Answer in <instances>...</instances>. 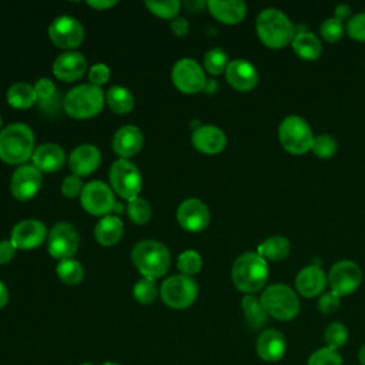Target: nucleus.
<instances>
[{"label":"nucleus","mask_w":365,"mask_h":365,"mask_svg":"<svg viewBox=\"0 0 365 365\" xmlns=\"http://www.w3.org/2000/svg\"><path fill=\"white\" fill-rule=\"evenodd\" d=\"M231 278L235 288L247 295L259 291L268 279V264L258 252L241 254L231 269Z\"/></svg>","instance_id":"obj_1"},{"label":"nucleus","mask_w":365,"mask_h":365,"mask_svg":"<svg viewBox=\"0 0 365 365\" xmlns=\"http://www.w3.org/2000/svg\"><path fill=\"white\" fill-rule=\"evenodd\" d=\"M34 135L24 123H13L0 131V158L7 164H23L33 155Z\"/></svg>","instance_id":"obj_2"},{"label":"nucleus","mask_w":365,"mask_h":365,"mask_svg":"<svg viewBox=\"0 0 365 365\" xmlns=\"http://www.w3.org/2000/svg\"><path fill=\"white\" fill-rule=\"evenodd\" d=\"M257 34L269 48H282L292 43L295 27L278 9H265L257 17Z\"/></svg>","instance_id":"obj_3"},{"label":"nucleus","mask_w":365,"mask_h":365,"mask_svg":"<svg viewBox=\"0 0 365 365\" xmlns=\"http://www.w3.org/2000/svg\"><path fill=\"white\" fill-rule=\"evenodd\" d=\"M131 259L143 277L155 279L167 272L171 257L164 244L155 240H143L134 245Z\"/></svg>","instance_id":"obj_4"},{"label":"nucleus","mask_w":365,"mask_h":365,"mask_svg":"<svg viewBox=\"0 0 365 365\" xmlns=\"http://www.w3.org/2000/svg\"><path fill=\"white\" fill-rule=\"evenodd\" d=\"M104 106L103 90L94 84H80L68 90L63 98L64 111L74 118H90Z\"/></svg>","instance_id":"obj_5"},{"label":"nucleus","mask_w":365,"mask_h":365,"mask_svg":"<svg viewBox=\"0 0 365 365\" xmlns=\"http://www.w3.org/2000/svg\"><path fill=\"white\" fill-rule=\"evenodd\" d=\"M268 317L278 321H291L299 312V299L292 288L285 284H274L262 291L259 298Z\"/></svg>","instance_id":"obj_6"},{"label":"nucleus","mask_w":365,"mask_h":365,"mask_svg":"<svg viewBox=\"0 0 365 365\" xmlns=\"http://www.w3.org/2000/svg\"><path fill=\"white\" fill-rule=\"evenodd\" d=\"M278 138L285 151L299 155L312 150L315 137L309 124L304 118L298 115H288L278 127Z\"/></svg>","instance_id":"obj_7"},{"label":"nucleus","mask_w":365,"mask_h":365,"mask_svg":"<svg viewBox=\"0 0 365 365\" xmlns=\"http://www.w3.org/2000/svg\"><path fill=\"white\" fill-rule=\"evenodd\" d=\"M163 302L173 309H185L191 307L198 295L197 282L187 275H171L165 278L160 288Z\"/></svg>","instance_id":"obj_8"},{"label":"nucleus","mask_w":365,"mask_h":365,"mask_svg":"<svg viewBox=\"0 0 365 365\" xmlns=\"http://www.w3.org/2000/svg\"><path fill=\"white\" fill-rule=\"evenodd\" d=\"M108 178H110L111 187L120 197L128 201L137 198L141 190L143 178L135 164H133L125 158L114 161L111 164Z\"/></svg>","instance_id":"obj_9"},{"label":"nucleus","mask_w":365,"mask_h":365,"mask_svg":"<svg viewBox=\"0 0 365 365\" xmlns=\"http://www.w3.org/2000/svg\"><path fill=\"white\" fill-rule=\"evenodd\" d=\"M83 208L93 215H108L115 207V200L111 188L100 181L94 180L83 187L80 194Z\"/></svg>","instance_id":"obj_10"},{"label":"nucleus","mask_w":365,"mask_h":365,"mask_svg":"<svg viewBox=\"0 0 365 365\" xmlns=\"http://www.w3.org/2000/svg\"><path fill=\"white\" fill-rule=\"evenodd\" d=\"M171 78L174 86L185 94L198 93L202 88H205L207 84V78L202 68L192 58L178 60L173 67Z\"/></svg>","instance_id":"obj_11"},{"label":"nucleus","mask_w":365,"mask_h":365,"mask_svg":"<svg viewBox=\"0 0 365 365\" xmlns=\"http://www.w3.org/2000/svg\"><path fill=\"white\" fill-rule=\"evenodd\" d=\"M362 279L361 268L351 259H341L335 262L328 274V284L331 291L339 297L354 292Z\"/></svg>","instance_id":"obj_12"},{"label":"nucleus","mask_w":365,"mask_h":365,"mask_svg":"<svg viewBox=\"0 0 365 365\" xmlns=\"http://www.w3.org/2000/svg\"><path fill=\"white\" fill-rule=\"evenodd\" d=\"M50 40L60 48H74L84 40L81 23L71 16H58L48 26Z\"/></svg>","instance_id":"obj_13"},{"label":"nucleus","mask_w":365,"mask_h":365,"mask_svg":"<svg viewBox=\"0 0 365 365\" xmlns=\"http://www.w3.org/2000/svg\"><path fill=\"white\" fill-rule=\"evenodd\" d=\"M78 232L70 222H57L48 234V252L57 259L71 258L78 248Z\"/></svg>","instance_id":"obj_14"},{"label":"nucleus","mask_w":365,"mask_h":365,"mask_svg":"<svg viewBox=\"0 0 365 365\" xmlns=\"http://www.w3.org/2000/svg\"><path fill=\"white\" fill-rule=\"evenodd\" d=\"M41 181H43L41 171L34 165L24 164L19 167L11 175V181H10L11 194L20 201L30 200L40 190Z\"/></svg>","instance_id":"obj_15"},{"label":"nucleus","mask_w":365,"mask_h":365,"mask_svg":"<svg viewBox=\"0 0 365 365\" xmlns=\"http://www.w3.org/2000/svg\"><path fill=\"white\" fill-rule=\"evenodd\" d=\"M177 220L184 230L198 232L207 228L210 222V211L202 201L197 198H188L178 205Z\"/></svg>","instance_id":"obj_16"},{"label":"nucleus","mask_w":365,"mask_h":365,"mask_svg":"<svg viewBox=\"0 0 365 365\" xmlns=\"http://www.w3.org/2000/svg\"><path fill=\"white\" fill-rule=\"evenodd\" d=\"M47 235L46 225L38 220H23L13 227L11 242L16 248L31 250L40 245Z\"/></svg>","instance_id":"obj_17"},{"label":"nucleus","mask_w":365,"mask_h":365,"mask_svg":"<svg viewBox=\"0 0 365 365\" xmlns=\"http://www.w3.org/2000/svg\"><path fill=\"white\" fill-rule=\"evenodd\" d=\"M227 81L238 91H250L258 83V71L247 60H232L225 68Z\"/></svg>","instance_id":"obj_18"},{"label":"nucleus","mask_w":365,"mask_h":365,"mask_svg":"<svg viewBox=\"0 0 365 365\" xmlns=\"http://www.w3.org/2000/svg\"><path fill=\"white\" fill-rule=\"evenodd\" d=\"M257 354L265 362L279 361L287 351V339L278 329H264L257 338Z\"/></svg>","instance_id":"obj_19"},{"label":"nucleus","mask_w":365,"mask_h":365,"mask_svg":"<svg viewBox=\"0 0 365 365\" xmlns=\"http://www.w3.org/2000/svg\"><path fill=\"white\" fill-rule=\"evenodd\" d=\"M87 68L86 57L78 51H66L53 63V73L63 81H74L83 77Z\"/></svg>","instance_id":"obj_20"},{"label":"nucleus","mask_w":365,"mask_h":365,"mask_svg":"<svg viewBox=\"0 0 365 365\" xmlns=\"http://www.w3.org/2000/svg\"><path fill=\"white\" fill-rule=\"evenodd\" d=\"M191 141L198 151L205 154H217L224 150L227 144V137L221 128L205 124L195 128L191 135Z\"/></svg>","instance_id":"obj_21"},{"label":"nucleus","mask_w":365,"mask_h":365,"mask_svg":"<svg viewBox=\"0 0 365 365\" xmlns=\"http://www.w3.org/2000/svg\"><path fill=\"white\" fill-rule=\"evenodd\" d=\"M101 161L100 150L93 144H81L76 147L68 157V165L74 175H87L93 173Z\"/></svg>","instance_id":"obj_22"},{"label":"nucleus","mask_w":365,"mask_h":365,"mask_svg":"<svg viewBox=\"0 0 365 365\" xmlns=\"http://www.w3.org/2000/svg\"><path fill=\"white\" fill-rule=\"evenodd\" d=\"M327 281L325 272L318 265H308L298 272L295 287L302 297L314 298L324 291Z\"/></svg>","instance_id":"obj_23"},{"label":"nucleus","mask_w":365,"mask_h":365,"mask_svg":"<svg viewBox=\"0 0 365 365\" xmlns=\"http://www.w3.org/2000/svg\"><path fill=\"white\" fill-rule=\"evenodd\" d=\"M33 165L40 171L54 173L61 168L66 160L64 150L54 143H44L33 151Z\"/></svg>","instance_id":"obj_24"},{"label":"nucleus","mask_w":365,"mask_h":365,"mask_svg":"<svg viewBox=\"0 0 365 365\" xmlns=\"http://www.w3.org/2000/svg\"><path fill=\"white\" fill-rule=\"evenodd\" d=\"M143 134L135 125H124L118 128L113 137V148L114 151L123 157H131L140 151L143 147Z\"/></svg>","instance_id":"obj_25"},{"label":"nucleus","mask_w":365,"mask_h":365,"mask_svg":"<svg viewBox=\"0 0 365 365\" xmlns=\"http://www.w3.org/2000/svg\"><path fill=\"white\" fill-rule=\"evenodd\" d=\"M207 6L210 13L224 24H237L247 14V6L241 0H210Z\"/></svg>","instance_id":"obj_26"},{"label":"nucleus","mask_w":365,"mask_h":365,"mask_svg":"<svg viewBox=\"0 0 365 365\" xmlns=\"http://www.w3.org/2000/svg\"><path fill=\"white\" fill-rule=\"evenodd\" d=\"M123 235V221L117 215H104L96 224L94 237L101 245H113L120 241Z\"/></svg>","instance_id":"obj_27"},{"label":"nucleus","mask_w":365,"mask_h":365,"mask_svg":"<svg viewBox=\"0 0 365 365\" xmlns=\"http://www.w3.org/2000/svg\"><path fill=\"white\" fill-rule=\"evenodd\" d=\"M291 46L297 56H299L302 60H309V61L317 60L322 51L319 38L311 31L297 33Z\"/></svg>","instance_id":"obj_28"},{"label":"nucleus","mask_w":365,"mask_h":365,"mask_svg":"<svg viewBox=\"0 0 365 365\" xmlns=\"http://www.w3.org/2000/svg\"><path fill=\"white\" fill-rule=\"evenodd\" d=\"M241 308L245 317V324L251 331H258L268 322V314L257 297L245 295L241 301Z\"/></svg>","instance_id":"obj_29"},{"label":"nucleus","mask_w":365,"mask_h":365,"mask_svg":"<svg viewBox=\"0 0 365 365\" xmlns=\"http://www.w3.org/2000/svg\"><path fill=\"white\" fill-rule=\"evenodd\" d=\"M291 251V244L285 237L281 235H274L268 237L259 247H258V254L264 259L269 261H281L288 257Z\"/></svg>","instance_id":"obj_30"},{"label":"nucleus","mask_w":365,"mask_h":365,"mask_svg":"<svg viewBox=\"0 0 365 365\" xmlns=\"http://www.w3.org/2000/svg\"><path fill=\"white\" fill-rule=\"evenodd\" d=\"M7 103L14 108H29L37 101L34 87L29 83H16L7 91Z\"/></svg>","instance_id":"obj_31"},{"label":"nucleus","mask_w":365,"mask_h":365,"mask_svg":"<svg viewBox=\"0 0 365 365\" xmlns=\"http://www.w3.org/2000/svg\"><path fill=\"white\" fill-rule=\"evenodd\" d=\"M108 107L117 114H125L134 107V97L131 91L121 86H113L106 94Z\"/></svg>","instance_id":"obj_32"},{"label":"nucleus","mask_w":365,"mask_h":365,"mask_svg":"<svg viewBox=\"0 0 365 365\" xmlns=\"http://www.w3.org/2000/svg\"><path fill=\"white\" fill-rule=\"evenodd\" d=\"M56 271H57L58 278L67 285H77L83 281V277H84L83 265L74 258L61 259L57 264Z\"/></svg>","instance_id":"obj_33"},{"label":"nucleus","mask_w":365,"mask_h":365,"mask_svg":"<svg viewBox=\"0 0 365 365\" xmlns=\"http://www.w3.org/2000/svg\"><path fill=\"white\" fill-rule=\"evenodd\" d=\"M228 66V56L222 48H211L204 56V67L205 70L212 74L218 76L222 71H225Z\"/></svg>","instance_id":"obj_34"},{"label":"nucleus","mask_w":365,"mask_h":365,"mask_svg":"<svg viewBox=\"0 0 365 365\" xmlns=\"http://www.w3.org/2000/svg\"><path fill=\"white\" fill-rule=\"evenodd\" d=\"M177 267L182 272V275H187V277L194 275V274L200 272V269L202 267L201 255L194 250H185L178 255Z\"/></svg>","instance_id":"obj_35"},{"label":"nucleus","mask_w":365,"mask_h":365,"mask_svg":"<svg viewBox=\"0 0 365 365\" xmlns=\"http://www.w3.org/2000/svg\"><path fill=\"white\" fill-rule=\"evenodd\" d=\"M324 341L328 348L338 349L348 341V329L341 322L329 324L324 331Z\"/></svg>","instance_id":"obj_36"},{"label":"nucleus","mask_w":365,"mask_h":365,"mask_svg":"<svg viewBox=\"0 0 365 365\" xmlns=\"http://www.w3.org/2000/svg\"><path fill=\"white\" fill-rule=\"evenodd\" d=\"M133 295L140 304H151L157 297V285L154 279L143 277L133 288Z\"/></svg>","instance_id":"obj_37"},{"label":"nucleus","mask_w":365,"mask_h":365,"mask_svg":"<svg viewBox=\"0 0 365 365\" xmlns=\"http://www.w3.org/2000/svg\"><path fill=\"white\" fill-rule=\"evenodd\" d=\"M342 356L338 349L328 346L314 351L308 358V365H342Z\"/></svg>","instance_id":"obj_38"},{"label":"nucleus","mask_w":365,"mask_h":365,"mask_svg":"<svg viewBox=\"0 0 365 365\" xmlns=\"http://www.w3.org/2000/svg\"><path fill=\"white\" fill-rule=\"evenodd\" d=\"M127 212L131 221H134L135 224H144L151 217V205L147 200L137 197L128 202Z\"/></svg>","instance_id":"obj_39"},{"label":"nucleus","mask_w":365,"mask_h":365,"mask_svg":"<svg viewBox=\"0 0 365 365\" xmlns=\"http://www.w3.org/2000/svg\"><path fill=\"white\" fill-rule=\"evenodd\" d=\"M336 148H338V144H336L335 138L329 134H321L314 138L312 151L319 158L332 157L336 153Z\"/></svg>","instance_id":"obj_40"},{"label":"nucleus","mask_w":365,"mask_h":365,"mask_svg":"<svg viewBox=\"0 0 365 365\" xmlns=\"http://www.w3.org/2000/svg\"><path fill=\"white\" fill-rule=\"evenodd\" d=\"M145 6L148 7V10L163 19H171L174 16H177V13L180 11V1L178 0H167V1H153V0H147Z\"/></svg>","instance_id":"obj_41"},{"label":"nucleus","mask_w":365,"mask_h":365,"mask_svg":"<svg viewBox=\"0 0 365 365\" xmlns=\"http://www.w3.org/2000/svg\"><path fill=\"white\" fill-rule=\"evenodd\" d=\"M321 36L329 41V43H335L338 40L342 38L344 34V23L335 17L327 19L322 24H321Z\"/></svg>","instance_id":"obj_42"},{"label":"nucleus","mask_w":365,"mask_h":365,"mask_svg":"<svg viewBox=\"0 0 365 365\" xmlns=\"http://www.w3.org/2000/svg\"><path fill=\"white\" fill-rule=\"evenodd\" d=\"M346 31L351 38L358 41H365V11L358 13L348 20Z\"/></svg>","instance_id":"obj_43"},{"label":"nucleus","mask_w":365,"mask_h":365,"mask_svg":"<svg viewBox=\"0 0 365 365\" xmlns=\"http://www.w3.org/2000/svg\"><path fill=\"white\" fill-rule=\"evenodd\" d=\"M339 304H341V297L336 295L335 292L329 291V292H325L319 297L317 307H318L319 312H322L324 315H331V314L338 311Z\"/></svg>","instance_id":"obj_44"},{"label":"nucleus","mask_w":365,"mask_h":365,"mask_svg":"<svg viewBox=\"0 0 365 365\" xmlns=\"http://www.w3.org/2000/svg\"><path fill=\"white\" fill-rule=\"evenodd\" d=\"M34 87V91L37 94V100L41 103V101H46L48 98H51L57 91H56V87L53 84L51 80L43 77V78H38L36 81V84L33 86Z\"/></svg>","instance_id":"obj_45"},{"label":"nucleus","mask_w":365,"mask_h":365,"mask_svg":"<svg viewBox=\"0 0 365 365\" xmlns=\"http://www.w3.org/2000/svg\"><path fill=\"white\" fill-rule=\"evenodd\" d=\"M83 187H84V185H83L81 180L78 178V175H74V174H73V175H68V177L64 178V181H63V184H61V192H63L66 197L73 198V197L81 194Z\"/></svg>","instance_id":"obj_46"},{"label":"nucleus","mask_w":365,"mask_h":365,"mask_svg":"<svg viewBox=\"0 0 365 365\" xmlns=\"http://www.w3.org/2000/svg\"><path fill=\"white\" fill-rule=\"evenodd\" d=\"M88 78H90L91 84L100 87L101 84L107 83V80L110 78V68L103 63H97L90 68Z\"/></svg>","instance_id":"obj_47"},{"label":"nucleus","mask_w":365,"mask_h":365,"mask_svg":"<svg viewBox=\"0 0 365 365\" xmlns=\"http://www.w3.org/2000/svg\"><path fill=\"white\" fill-rule=\"evenodd\" d=\"M16 247L11 242V240H1L0 241V265L7 264L14 257Z\"/></svg>","instance_id":"obj_48"},{"label":"nucleus","mask_w":365,"mask_h":365,"mask_svg":"<svg viewBox=\"0 0 365 365\" xmlns=\"http://www.w3.org/2000/svg\"><path fill=\"white\" fill-rule=\"evenodd\" d=\"M170 26H171V30H173L175 34H178V36H184V34L188 31V23H187V20L182 19V17L174 19Z\"/></svg>","instance_id":"obj_49"},{"label":"nucleus","mask_w":365,"mask_h":365,"mask_svg":"<svg viewBox=\"0 0 365 365\" xmlns=\"http://www.w3.org/2000/svg\"><path fill=\"white\" fill-rule=\"evenodd\" d=\"M58 103H60V98H58V94L56 93L51 98L46 100V101H41L40 106L41 108L46 111V113H56L57 108H58Z\"/></svg>","instance_id":"obj_50"},{"label":"nucleus","mask_w":365,"mask_h":365,"mask_svg":"<svg viewBox=\"0 0 365 365\" xmlns=\"http://www.w3.org/2000/svg\"><path fill=\"white\" fill-rule=\"evenodd\" d=\"M351 16V9L346 4H338L335 9V19L344 21L346 17Z\"/></svg>","instance_id":"obj_51"},{"label":"nucleus","mask_w":365,"mask_h":365,"mask_svg":"<svg viewBox=\"0 0 365 365\" xmlns=\"http://www.w3.org/2000/svg\"><path fill=\"white\" fill-rule=\"evenodd\" d=\"M87 4L91 6V7H94V9L103 10V9H108V7L114 6V4H117V1H115V0H97V1L90 0V1H87Z\"/></svg>","instance_id":"obj_52"},{"label":"nucleus","mask_w":365,"mask_h":365,"mask_svg":"<svg viewBox=\"0 0 365 365\" xmlns=\"http://www.w3.org/2000/svg\"><path fill=\"white\" fill-rule=\"evenodd\" d=\"M7 302H9V289L6 284L0 279V308L6 307Z\"/></svg>","instance_id":"obj_53"},{"label":"nucleus","mask_w":365,"mask_h":365,"mask_svg":"<svg viewBox=\"0 0 365 365\" xmlns=\"http://www.w3.org/2000/svg\"><path fill=\"white\" fill-rule=\"evenodd\" d=\"M358 359H359L361 365H365V345L361 346V349L358 352Z\"/></svg>","instance_id":"obj_54"},{"label":"nucleus","mask_w":365,"mask_h":365,"mask_svg":"<svg viewBox=\"0 0 365 365\" xmlns=\"http://www.w3.org/2000/svg\"><path fill=\"white\" fill-rule=\"evenodd\" d=\"M101 365H121L118 362H114V361H107V362H103Z\"/></svg>","instance_id":"obj_55"},{"label":"nucleus","mask_w":365,"mask_h":365,"mask_svg":"<svg viewBox=\"0 0 365 365\" xmlns=\"http://www.w3.org/2000/svg\"><path fill=\"white\" fill-rule=\"evenodd\" d=\"M78 365H93V364H88V362H83V364H78Z\"/></svg>","instance_id":"obj_56"},{"label":"nucleus","mask_w":365,"mask_h":365,"mask_svg":"<svg viewBox=\"0 0 365 365\" xmlns=\"http://www.w3.org/2000/svg\"><path fill=\"white\" fill-rule=\"evenodd\" d=\"M0 127H1V117H0Z\"/></svg>","instance_id":"obj_57"}]
</instances>
